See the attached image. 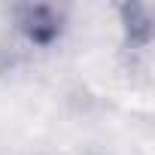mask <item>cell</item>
I'll use <instances>...</instances> for the list:
<instances>
[{"mask_svg":"<svg viewBox=\"0 0 155 155\" xmlns=\"http://www.w3.org/2000/svg\"><path fill=\"white\" fill-rule=\"evenodd\" d=\"M15 28L21 31V37L34 46H49L61 37V28H64V18L55 6H21L18 9V18H15Z\"/></svg>","mask_w":155,"mask_h":155,"instance_id":"6da1fadb","label":"cell"}]
</instances>
